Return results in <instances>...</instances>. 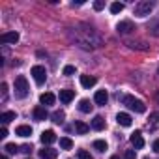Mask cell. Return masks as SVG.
<instances>
[{"instance_id":"ac0fdd59","label":"cell","mask_w":159,"mask_h":159,"mask_svg":"<svg viewBox=\"0 0 159 159\" xmlns=\"http://www.w3.org/2000/svg\"><path fill=\"white\" fill-rule=\"evenodd\" d=\"M75 131H77L79 135H86V133L90 131V125L84 124V122H81V120H77V122H75Z\"/></svg>"},{"instance_id":"44dd1931","label":"cell","mask_w":159,"mask_h":159,"mask_svg":"<svg viewBox=\"0 0 159 159\" xmlns=\"http://www.w3.org/2000/svg\"><path fill=\"white\" fill-rule=\"evenodd\" d=\"M79 111H81V112H92V103L88 101V99H81V101H79Z\"/></svg>"},{"instance_id":"5b68a950","label":"cell","mask_w":159,"mask_h":159,"mask_svg":"<svg viewBox=\"0 0 159 159\" xmlns=\"http://www.w3.org/2000/svg\"><path fill=\"white\" fill-rule=\"evenodd\" d=\"M152 10H153V2L142 0V2H139V4L135 6V15H137V17H146V15H150Z\"/></svg>"},{"instance_id":"277c9868","label":"cell","mask_w":159,"mask_h":159,"mask_svg":"<svg viewBox=\"0 0 159 159\" xmlns=\"http://www.w3.org/2000/svg\"><path fill=\"white\" fill-rule=\"evenodd\" d=\"M30 75L34 77L36 84H43V83L47 81V69H45L43 66H34V67L30 69Z\"/></svg>"},{"instance_id":"f1b7e54d","label":"cell","mask_w":159,"mask_h":159,"mask_svg":"<svg viewBox=\"0 0 159 159\" xmlns=\"http://www.w3.org/2000/svg\"><path fill=\"white\" fill-rule=\"evenodd\" d=\"M73 73H75V66H66V67H64V75L71 77Z\"/></svg>"},{"instance_id":"30bf717a","label":"cell","mask_w":159,"mask_h":159,"mask_svg":"<svg viewBox=\"0 0 159 159\" xmlns=\"http://www.w3.org/2000/svg\"><path fill=\"white\" fill-rule=\"evenodd\" d=\"M39 157L41 159H56L58 157V150H54V148H43V150H39Z\"/></svg>"},{"instance_id":"7402d4cb","label":"cell","mask_w":159,"mask_h":159,"mask_svg":"<svg viewBox=\"0 0 159 159\" xmlns=\"http://www.w3.org/2000/svg\"><path fill=\"white\" fill-rule=\"evenodd\" d=\"M52 122L54 124H64V118H66V114H64V111H56V112H52Z\"/></svg>"},{"instance_id":"8992f818","label":"cell","mask_w":159,"mask_h":159,"mask_svg":"<svg viewBox=\"0 0 159 159\" xmlns=\"http://www.w3.org/2000/svg\"><path fill=\"white\" fill-rule=\"evenodd\" d=\"M19 41V34L17 32H4L0 36V43L2 45H10V43H17Z\"/></svg>"},{"instance_id":"6da1fadb","label":"cell","mask_w":159,"mask_h":159,"mask_svg":"<svg viewBox=\"0 0 159 159\" xmlns=\"http://www.w3.org/2000/svg\"><path fill=\"white\" fill-rule=\"evenodd\" d=\"M67 38L75 45H79L81 49H86V51L101 47V38L98 36V32L94 28H90L86 25H79L75 28H69L67 30Z\"/></svg>"},{"instance_id":"d4e9b609","label":"cell","mask_w":159,"mask_h":159,"mask_svg":"<svg viewBox=\"0 0 159 159\" xmlns=\"http://www.w3.org/2000/svg\"><path fill=\"white\" fill-rule=\"evenodd\" d=\"M122 10H124V4H122V2H112V4H111V13L116 15V13H120Z\"/></svg>"},{"instance_id":"5bb4252c","label":"cell","mask_w":159,"mask_h":159,"mask_svg":"<svg viewBox=\"0 0 159 159\" xmlns=\"http://www.w3.org/2000/svg\"><path fill=\"white\" fill-rule=\"evenodd\" d=\"M54 140H56V135H54V131H52V129H47V131H43V133H41V142H43V144H47V146H49V144H52Z\"/></svg>"},{"instance_id":"2e32d148","label":"cell","mask_w":159,"mask_h":159,"mask_svg":"<svg viewBox=\"0 0 159 159\" xmlns=\"http://www.w3.org/2000/svg\"><path fill=\"white\" fill-rule=\"evenodd\" d=\"M73 98H75V92H73V90H60V101H62L64 105L71 103Z\"/></svg>"},{"instance_id":"e575fe53","label":"cell","mask_w":159,"mask_h":159,"mask_svg":"<svg viewBox=\"0 0 159 159\" xmlns=\"http://www.w3.org/2000/svg\"><path fill=\"white\" fill-rule=\"evenodd\" d=\"M152 148H153V152H157V153H159V139H157V140H153V146H152Z\"/></svg>"},{"instance_id":"83f0119b","label":"cell","mask_w":159,"mask_h":159,"mask_svg":"<svg viewBox=\"0 0 159 159\" xmlns=\"http://www.w3.org/2000/svg\"><path fill=\"white\" fill-rule=\"evenodd\" d=\"M77 157H79V159H94V157L90 155V152H86V150H79V152H77Z\"/></svg>"},{"instance_id":"4fadbf2b","label":"cell","mask_w":159,"mask_h":159,"mask_svg":"<svg viewBox=\"0 0 159 159\" xmlns=\"http://www.w3.org/2000/svg\"><path fill=\"white\" fill-rule=\"evenodd\" d=\"M32 114H34V120H38V122H41V120H45V118H47V111H45V107H43V105L34 107Z\"/></svg>"},{"instance_id":"7a4b0ae2","label":"cell","mask_w":159,"mask_h":159,"mask_svg":"<svg viewBox=\"0 0 159 159\" xmlns=\"http://www.w3.org/2000/svg\"><path fill=\"white\" fill-rule=\"evenodd\" d=\"M15 96L19 98V99H25L26 96H28V92H30V86H28V81H26V77L25 75H17L15 77Z\"/></svg>"},{"instance_id":"7c38bea8","label":"cell","mask_w":159,"mask_h":159,"mask_svg":"<svg viewBox=\"0 0 159 159\" xmlns=\"http://www.w3.org/2000/svg\"><path fill=\"white\" fill-rule=\"evenodd\" d=\"M54 101H56V98H54V94H51V92H45V94L39 96V103H41L43 107H47V105H54Z\"/></svg>"},{"instance_id":"d6986e66","label":"cell","mask_w":159,"mask_h":159,"mask_svg":"<svg viewBox=\"0 0 159 159\" xmlns=\"http://www.w3.org/2000/svg\"><path fill=\"white\" fill-rule=\"evenodd\" d=\"M92 129H96V131H103V129H105V120H103V116H94V120H92Z\"/></svg>"},{"instance_id":"8fae6325","label":"cell","mask_w":159,"mask_h":159,"mask_svg":"<svg viewBox=\"0 0 159 159\" xmlns=\"http://www.w3.org/2000/svg\"><path fill=\"white\" fill-rule=\"evenodd\" d=\"M94 101H96L98 105H107V101H109V94H107V90H98L96 96H94Z\"/></svg>"},{"instance_id":"1f68e13d","label":"cell","mask_w":159,"mask_h":159,"mask_svg":"<svg viewBox=\"0 0 159 159\" xmlns=\"http://www.w3.org/2000/svg\"><path fill=\"white\" fill-rule=\"evenodd\" d=\"M124 157H125V159H135V157H137V153H135V150H127Z\"/></svg>"},{"instance_id":"484cf974","label":"cell","mask_w":159,"mask_h":159,"mask_svg":"<svg viewBox=\"0 0 159 159\" xmlns=\"http://www.w3.org/2000/svg\"><path fill=\"white\" fill-rule=\"evenodd\" d=\"M4 150H6L8 153H17V152H19V146L13 144V142H8V144L4 146Z\"/></svg>"},{"instance_id":"ba28073f","label":"cell","mask_w":159,"mask_h":159,"mask_svg":"<svg viewBox=\"0 0 159 159\" xmlns=\"http://www.w3.org/2000/svg\"><path fill=\"white\" fill-rule=\"evenodd\" d=\"M131 144H133V148L135 150H140V148H144V139H142V133L140 131H135L133 135H131Z\"/></svg>"},{"instance_id":"ffe728a7","label":"cell","mask_w":159,"mask_h":159,"mask_svg":"<svg viewBox=\"0 0 159 159\" xmlns=\"http://www.w3.org/2000/svg\"><path fill=\"white\" fill-rule=\"evenodd\" d=\"M15 135H19V137H30L32 135V127L30 125H19L15 129Z\"/></svg>"},{"instance_id":"f546056e","label":"cell","mask_w":159,"mask_h":159,"mask_svg":"<svg viewBox=\"0 0 159 159\" xmlns=\"http://www.w3.org/2000/svg\"><path fill=\"white\" fill-rule=\"evenodd\" d=\"M0 88H2V101H6V98H8V84L2 83V84H0Z\"/></svg>"},{"instance_id":"52a82bcc","label":"cell","mask_w":159,"mask_h":159,"mask_svg":"<svg viewBox=\"0 0 159 159\" xmlns=\"http://www.w3.org/2000/svg\"><path fill=\"white\" fill-rule=\"evenodd\" d=\"M135 30V25L131 23V21H120L118 25H116V32L118 34H129V32H133Z\"/></svg>"},{"instance_id":"d6a6232c","label":"cell","mask_w":159,"mask_h":159,"mask_svg":"<svg viewBox=\"0 0 159 159\" xmlns=\"http://www.w3.org/2000/svg\"><path fill=\"white\" fill-rule=\"evenodd\" d=\"M21 152H25V153H30V152H32V144H25Z\"/></svg>"},{"instance_id":"603a6c76","label":"cell","mask_w":159,"mask_h":159,"mask_svg":"<svg viewBox=\"0 0 159 159\" xmlns=\"http://www.w3.org/2000/svg\"><path fill=\"white\" fill-rule=\"evenodd\" d=\"M60 148H62V150H71V148H73V140L67 139V137H62V139H60Z\"/></svg>"},{"instance_id":"4dcf8cb0","label":"cell","mask_w":159,"mask_h":159,"mask_svg":"<svg viewBox=\"0 0 159 159\" xmlns=\"http://www.w3.org/2000/svg\"><path fill=\"white\" fill-rule=\"evenodd\" d=\"M105 8V2H101V0H98V2H94V10L96 11H101Z\"/></svg>"},{"instance_id":"3957f363","label":"cell","mask_w":159,"mask_h":159,"mask_svg":"<svg viewBox=\"0 0 159 159\" xmlns=\"http://www.w3.org/2000/svg\"><path fill=\"white\" fill-rule=\"evenodd\" d=\"M122 103H124L127 109L135 111V112H146V105H144L140 99L133 98V96H122Z\"/></svg>"},{"instance_id":"cb8c5ba5","label":"cell","mask_w":159,"mask_h":159,"mask_svg":"<svg viewBox=\"0 0 159 159\" xmlns=\"http://www.w3.org/2000/svg\"><path fill=\"white\" fill-rule=\"evenodd\" d=\"M150 34L152 36H155V38H159V19L157 21H153V23H150Z\"/></svg>"},{"instance_id":"9c48e42d","label":"cell","mask_w":159,"mask_h":159,"mask_svg":"<svg viewBox=\"0 0 159 159\" xmlns=\"http://www.w3.org/2000/svg\"><path fill=\"white\" fill-rule=\"evenodd\" d=\"M116 122H118L122 127H129V125L133 124V118H131L127 112H118V114H116Z\"/></svg>"},{"instance_id":"4316f807","label":"cell","mask_w":159,"mask_h":159,"mask_svg":"<svg viewBox=\"0 0 159 159\" xmlns=\"http://www.w3.org/2000/svg\"><path fill=\"white\" fill-rule=\"evenodd\" d=\"M94 148H96L98 152H105V150H107V142H105V140H96V142H94Z\"/></svg>"},{"instance_id":"e0dca14e","label":"cell","mask_w":159,"mask_h":159,"mask_svg":"<svg viewBox=\"0 0 159 159\" xmlns=\"http://www.w3.org/2000/svg\"><path fill=\"white\" fill-rule=\"evenodd\" d=\"M15 118H17V112H15V111H6V112L0 114V122H2V124H10V122H13Z\"/></svg>"},{"instance_id":"836d02e7","label":"cell","mask_w":159,"mask_h":159,"mask_svg":"<svg viewBox=\"0 0 159 159\" xmlns=\"http://www.w3.org/2000/svg\"><path fill=\"white\" fill-rule=\"evenodd\" d=\"M6 137H8V129L2 127V129H0V139H6Z\"/></svg>"},{"instance_id":"9a60e30c","label":"cell","mask_w":159,"mask_h":159,"mask_svg":"<svg viewBox=\"0 0 159 159\" xmlns=\"http://www.w3.org/2000/svg\"><path fill=\"white\" fill-rule=\"evenodd\" d=\"M96 83H98L96 77H92V75H81V84L84 88H92V86H96Z\"/></svg>"},{"instance_id":"8d00e7d4","label":"cell","mask_w":159,"mask_h":159,"mask_svg":"<svg viewBox=\"0 0 159 159\" xmlns=\"http://www.w3.org/2000/svg\"><path fill=\"white\" fill-rule=\"evenodd\" d=\"M0 159H8V155H2V157H0Z\"/></svg>"},{"instance_id":"d590c367","label":"cell","mask_w":159,"mask_h":159,"mask_svg":"<svg viewBox=\"0 0 159 159\" xmlns=\"http://www.w3.org/2000/svg\"><path fill=\"white\" fill-rule=\"evenodd\" d=\"M111 159H120V157H118V155H112V157H111Z\"/></svg>"}]
</instances>
